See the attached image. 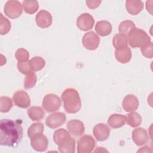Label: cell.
I'll use <instances>...</instances> for the list:
<instances>
[{"instance_id":"1","label":"cell","mask_w":153,"mask_h":153,"mask_svg":"<svg viewBox=\"0 0 153 153\" xmlns=\"http://www.w3.org/2000/svg\"><path fill=\"white\" fill-rule=\"evenodd\" d=\"M23 137V128L19 121L2 119L0 123V145L17 146Z\"/></svg>"},{"instance_id":"2","label":"cell","mask_w":153,"mask_h":153,"mask_svg":"<svg viewBox=\"0 0 153 153\" xmlns=\"http://www.w3.org/2000/svg\"><path fill=\"white\" fill-rule=\"evenodd\" d=\"M65 111L69 114L78 112L81 108V100L76 90L69 88L64 90L61 95Z\"/></svg>"},{"instance_id":"3","label":"cell","mask_w":153,"mask_h":153,"mask_svg":"<svg viewBox=\"0 0 153 153\" xmlns=\"http://www.w3.org/2000/svg\"><path fill=\"white\" fill-rule=\"evenodd\" d=\"M127 41L128 44L133 48H141L151 42L150 37L145 31L136 27L129 32Z\"/></svg>"},{"instance_id":"4","label":"cell","mask_w":153,"mask_h":153,"mask_svg":"<svg viewBox=\"0 0 153 153\" xmlns=\"http://www.w3.org/2000/svg\"><path fill=\"white\" fill-rule=\"evenodd\" d=\"M62 102L59 96L54 94H46L43 98L42 106L44 110L48 112H53L59 109Z\"/></svg>"},{"instance_id":"5","label":"cell","mask_w":153,"mask_h":153,"mask_svg":"<svg viewBox=\"0 0 153 153\" xmlns=\"http://www.w3.org/2000/svg\"><path fill=\"white\" fill-rule=\"evenodd\" d=\"M5 14L10 19H14L19 17L22 13V5L18 1H8L4 6Z\"/></svg>"},{"instance_id":"6","label":"cell","mask_w":153,"mask_h":153,"mask_svg":"<svg viewBox=\"0 0 153 153\" xmlns=\"http://www.w3.org/2000/svg\"><path fill=\"white\" fill-rule=\"evenodd\" d=\"M95 147V140L90 135H83L77 142L78 153H90Z\"/></svg>"},{"instance_id":"7","label":"cell","mask_w":153,"mask_h":153,"mask_svg":"<svg viewBox=\"0 0 153 153\" xmlns=\"http://www.w3.org/2000/svg\"><path fill=\"white\" fill-rule=\"evenodd\" d=\"M83 46L89 50H96L100 43V38L98 35L93 31L85 33L82 39Z\"/></svg>"},{"instance_id":"8","label":"cell","mask_w":153,"mask_h":153,"mask_svg":"<svg viewBox=\"0 0 153 153\" xmlns=\"http://www.w3.org/2000/svg\"><path fill=\"white\" fill-rule=\"evenodd\" d=\"M66 115L64 113L57 112L50 114L45 120L47 126L51 128H56L65 123Z\"/></svg>"},{"instance_id":"9","label":"cell","mask_w":153,"mask_h":153,"mask_svg":"<svg viewBox=\"0 0 153 153\" xmlns=\"http://www.w3.org/2000/svg\"><path fill=\"white\" fill-rule=\"evenodd\" d=\"M14 104L22 108H27L30 105V99L28 94L23 90H17L13 96Z\"/></svg>"},{"instance_id":"10","label":"cell","mask_w":153,"mask_h":153,"mask_svg":"<svg viewBox=\"0 0 153 153\" xmlns=\"http://www.w3.org/2000/svg\"><path fill=\"white\" fill-rule=\"evenodd\" d=\"M94 23V18L88 13H83L81 14L76 20L77 27L83 31H87L92 29Z\"/></svg>"},{"instance_id":"11","label":"cell","mask_w":153,"mask_h":153,"mask_svg":"<svg viewBox=\"0 0 153 153\" xmlns=\"http://www.w3.org/2000/svg\"><path fill=\"white\" fill-rule=\"evenodd\" d=\"M30 145L33 149L39 152L46 151L48 145V140L42 134L35 136L30 139Z\"/></svg>"},{"instance_id":"12","label":"cell","mask_w":153,"mask_h":153,"mask_svg":"<svg viewBox=\"0 0 153 153\" xmlns=\"http://www.w3.org/2000/svg\"><path fill=\"white\" fill-rule=\"evenodd\" d=\"M36 25L41 28H47L52 24L51 14L46 10H41L36 15Z\"/></svg>"},{"instance_id":"13","label":"cell","mask_w":153,"mask_h":153,"mask_svg":"<svg viewBox=\"0 0 153 153\" xmlns=\"http://www.w3.org/2000/svg\"><path fill=\"white\" fill-rule=\"evenodd\" d=\"M93 133L97 140L104 141L109 137L110 129L106 124L104 123H99L94 127Z\"/></svg>"},{"instance_id":"14","label":"cell","mask_w":153,"mask_h":153,"mask_svg":"<svg viewBox=\"0 0 153 153\" xmlns=\"http://www.w3.org/2000/svg\"><path fill=\"white\" fill-rule=\"evenodd\" d=\"M132 139L134 143L137 146H142L146 144L149 139L146 130L142 127L134 129L132 131Z\"/></svg>"},{"instance_id":"15","label":"cell","mask_w":153,"mask_h":153,"mask_svg":"<svg viewBox=\"0 0 153 153\" xmlns=\"http://www.w3.org/2000/svg\"><path fill=\"white\" fill-rule=\"evenodd\" d=\"M123 108L127 112L135 111L139 106V100L137 97L131 94L125 96L122 103Z\"/></svg>"},{"instance_id":"16","label":"cell","mask_w":153,"mask_h":153,"mask_svg":"<svg viewBox=\"0 0 153 153\" xmlns=\"http://www.w3.org/2000/svg\"><path fill=\"white\" fill-rule=\"evenodd\" d=\"M67 128L69 132L74 136H81L84 132V123L78 120H72L68 121Z\"/></svg>"},{"instance_id":"17","label":"cell","mask_w":153,"mask_h":153,"mask_svg":"<svg viewBox=\"0 0 153 153\" xmlns=\"http://www.w3.org/2000/svg\"><path fill=\"white\" fill-rule=\"evenodd\" d=\"M126 123V116L114 114H112L108 118V124L113 128H118L123 127Z\"/></svg>"},{"instance_id":"18","label":"cell","mask_w":153,"mask_h":153,"mask_svg":"<svg viewBox=\"0 0 153 153\" xmlns=\"http://www.w3.org/2000/svg\"><path fill=\"white\" fill-rule=\"evenodd\" d=\"M95 30L96 33L101 36H106L112 32L111 24L105 20H102L97 22L95 26Z\"/></svg>"},{"instance_id":"19","label":"cell","mask_w":153,"mask_h":153,"mask_svg":"<svg viewBox=\"0 0 153 153\" xmlns=\"http://www.w3.org/2000/svg\"><path fill=\"white\" fill-rule=\"evenodd\" d=\"M126 8L129 14L137 15L143 10V3L141 1L127 0L126 2Z\"/></svg>"},{"instance_id":"20","label":"cell","mask_w":153,"mask_h":153,"mask_svg":"<svg viewBox=\"0 0 153 153\" xmlns=\"http://www.w3.org/2000/svg\"><path fill=\"white\" fill-rule=\"evenodd\" d=\"M115 56L117 61L120 63H127L131 58V50L128 47L116 50L115 52Z\"/></svg>"},{"instance_id":"21","label":"cell","mask_w":153,"mask_h":153,"mask_svg":"<svg viewBox=\"0 0 153 153\" xmlns=\"http://www.w3.org/2000/svg\"><path fill=\"white\" fill-rule=\"evenodd\" d=\"M59 150L62 153H74L75 149V140L70 137L69 139L58 145Z\"/></svg>"},{"instance_id":"22","label":"cell","mask_w":153,"mask_h":153,"mask_svg":"<svg viewBox=\"0 0 153 153\" xmlns=\"http://www.w3.org/2000/svg\"><path fill=\"white\" fill-rule=\"evenodd\" d=\"M112 44L116 50L125 48L127 47L128 44L127 37L124 34L121 33H117L113 37Z\"/></svg>"},{"instance_id":"23","label":"cell","mask_w":153,"mask_h":153,"mask_svg":"<svg viewBox=\"0 0 153 153\" xmlns=\"http://www.w3.org/2000/svg\"><path fill=\"white\" fill-rule=\"evenodd\" d=\"M28 117L32 121H40L44 117V111L39 106H32L27 110Z\"/></svg>"},{"instance_id":"24","label":"cell","mask_w":153,"mask_h":153,"mask_svg":"<svg viewBox=\"0 0 153 153\" xmlns=\"http://www.w3.org/2000/svg\"><path fill=\"white\" fill-rule=\"evenodd\" d=\"M69 132L64 128H59L56 130L53 134V139L55 143L57 145H60L70 137Z\"/></svg>"},{"instance_id":"25","label":"cell","mask_w":153,"mask_h":153,"mask_svg":"<svg viewBox=\"0 0 153 153\" xmlns=\"http://www.w3.org/2000/svg\"><path fill=\"white\" fill-rule=\"evenodd\" d=\"M22 6L24 11L29 14H32L37 11L39 8V4L35 0H25L22 2Z\"/></svg>"},{"instance_id":"26","label":"cell","mask_w":153,"mask_h":153,"mask_svg":"<svg viewBox=\"0 0 153 153\" xmlns=\"http://www.w3.org/2000/svg\"><path fill=\"white\" fill-rule=\"evenodd\" d=\"M126 122L132 127H136L142 123L141 116L136 112H131L126 116Z\"/></svg>"},{"instance_id":"27","label":"cell","mask_w":153,"mask_h":153,"mask_svg":"<svg viewBox=\"0 0 153 153\" xmlns=\"http://www.w3.org/2000/svg\"><path fill=\"white\" fill-rule=\"evenodd\" d=\"M44 124L41 123H35L32 124L27 130V136L31 139L38 134H42L44 131Z\"/></svg>"},{"instance_id":"28","label":"cell","mask_w":153,"mask_h":153,"mask_svg":"<svg viewBox=\"0 0 153 153\" xmlns=\"http://www.w3.org/2000/svg\"><path fill=\"white\" fill-rule=\"evenodd\" d=\"M30 66L33 71H39L41 70L45 65V60L39 56H35L30 59Z\"/></svg>"},{"instance_id":"29","label":"cell","mask_w":153,"mask_h":153,"mask_svg":"<svg viewBox=\"0 0 153 153\" xmlns=\"http://www.w3.org/2000/svg\"><path fill=\"white\" fill-rule=\"evenodd\" d=\"M135 28V25L131 20H124L120 23L118 26V31L123 34L127 35Z\"/></svg>"},{"instance_id":"30","label":"cell","mask_w":153,"mask_h":153,"mask_svg":"<svg viewBox=\"0 0 153 153\" xmlns=\"http://www.w3.org/2000/svg\"><path fill=\"white\" fill-rule=\"evenodd\" d=\"M12 106V100L10 97L7 96H1L0 97V111L1 112H8Z\"/></svg>"},{"instance_id":"31","label":"cell","mask_w":153,"mask_h":153,"mask_svg":"<svg viewBox=\"0 0 153 153\" xmlns=\"http://www.w3.org/2000/svg\"><path fill=\"white\" fill-rule=\"evenodd\" d=\"M36 75L33 72L27 74L24 80V87L26 89H30L35 86L36 83Z\"/></svg>"},{"instance_id":"32","label":"cell","mask_w":153,"mask_h":153,"mask_svg":"<svg viewBox=\"0 0 153 153\" xmlns=\"http://www.w3.org/2000/svg\"><path fill=\"white\" fill-rule=\"evenodd\" d=\"M0 33L1 35L7 34L11 29V23L7 18L4 17L3 15L0 14Z\"/></svg>"},{"instance_id":"33","label":"cell","mask_w":153,"mask_h":153,"mask_svg":"<svg viewBox=\"0 0 153 153\" xmlns=\"http://www.w3.org/2000/svg\"><path fill=\"white\" fill-rule=\"evenodd\" d=\"M15 57L18 62L28 61L29 57V53L26 49L20 48L16 50L15 53Z\"/></svg>"},{"instance_id":"34","label":"cell","mask_w":153,"mask_h":153,"mask_svg":"<svg viewBox=\"0 0 153 153\" xmlns=\"http://www.w3.org/2000/svg\"><path fill=\"white\" fill-rule=\"evenodd\" d=\"M17 69L21 73L23 74H28L32 72V70L30 66V62L26 61L23 62L17 63Z\"/></svg>"},{"instance_id":"35","label":"cell","mask_w":153,"mask_h":153,"mask_svg":"<svg viewBox=\"0 0 153 153\" xmlns=\"http://www.w3.org/2000/svg\"><path fill=\"white\" fill-rule=\"evenodd\" d=\"M140 51L143 56L148 59H152L153 56V45L151 42L149 44L140 48Z\"/></svg>"},{"instance_id":"36","label":"cell","mask_w":153,"mask_h":153,"mask_svg":"<svg viewBox=\"0 0 153 153\" xmlns=\"http://www.w3.org/2000/svg\"><path fill=\"white\" fill-rule=\"evenodd\" d=\"M85 3L89 8L94 9L99 7V5L101 3V1H86Z\"/></svg>"}]
</instances>
